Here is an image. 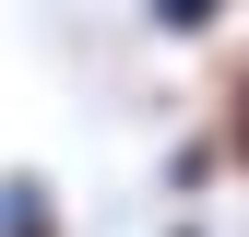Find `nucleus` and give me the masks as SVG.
<instances>
[{
	"label": "nucleus",
	"instance_id": "1",
	"mask_svg": "<svg viewBox=\"0 0 249 237\" xmlns=\"http://www.w3.org/2000/svg\"><path fill=\"white\" fill-rule=\"evenodd\" d=\"M0 237H71V202L36 166H0Z\"/></svg>",
	"mask_w": 249,
	"mask_h": 237
},
{
	"label": "nucleus",
	"instance_id": "2",
	"mask_svg": "<svg viewBox=\"0 0 249 237\" xmlns=\"http://www.w3.org/2000/svg\"><path fill=\"white\" fill-rule=\"evenodd\" d=\"M213 142H226V166L249 178V48L226 59V83H213Z\"/></svg>",
	"mask_w": 249,
	"mask_h": 237
},
{
	"label": "nucleus",
	"instance_id": "3",
	"mask_svg": "<svg viewBox=\"0 0 249 237\" xmlns=\"http://www.w3.org/2000/svg\"><path fill=\"white\" fill-rule=\"evenodd\" d=\"M226 12H237V0H142V24H154L166 48H202V36H226Z\"/></svg>",
	"mask_w": 249,
	"mask_h": 237
},
{
	"label": "nucleus",
	"instance_id": "4",
	"mask_svg": "<svg viewBox=\"0 0 249 237\" xmlns=\"http://www.w3.org/2000/svg\"><path fill=\"white\" fill-rule=\"evenodd\" d=\"M213 178H226V142H213V131H190V142L166 154V190H213Z\"/></svg>",
	"mask_w": 249,
	"mask_h": 237
},
{
	"label": "nucleus",
	"instance_id": "5",
	"mask_svg": "<svg viewBox=\"0 0 249 237\" xmlns=\"http://www.w3.org/2000/svg\"><path fill=\"white\" fill-rule=\"evenodd\" d=\"M166 237H213V225H166Z\"/></svg>",
	"mask_w": 249,
	"mask_h": 237
}]
</instances>
